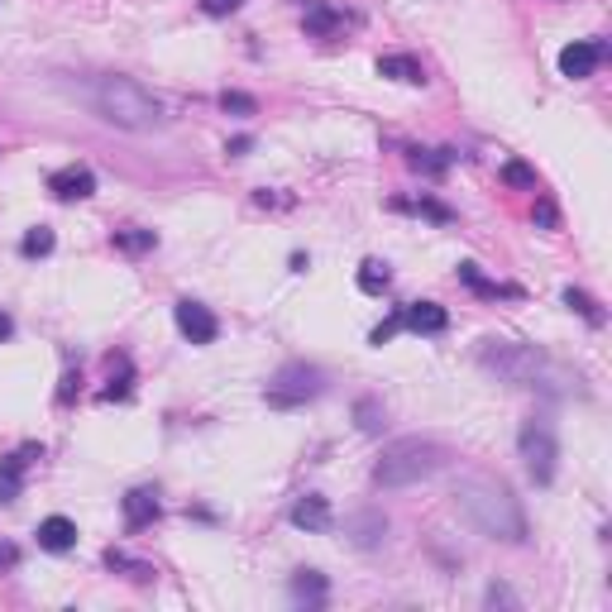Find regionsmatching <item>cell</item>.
<instances>
[{
	"label": "cell",
	"instance_id": "obj_1",
	"mask_svg": "<svg viewBox=\"0 0 612 612\" xmlns=\"http://www.w3.org/2000/svg\"><path fill=\"white\" fill-rule=\"evenodd\" d=\"M455 507L459 517L474 526L479 536L503 540V546H522L526 540V512L512 497V489L493 474H464L455 489Z\"/></svg>",
	"mask_w": 612,
	"mask_h": 612
},
{
	"label": "cell",
	"instance_id": "obj_2",
	"mask_svg": "<svg viewBox=\"0 0 612 612\" xmlns=\"http://www.w3.org/2000/svg\"><path fill=\"white\" fill-rule=\"evenodd\" d=\"M87 101L106 124H115V130H124V134H149V130H158V124L168 120L163 101L139 87L134 77H96L87 87Z\"/></svg>",
	"mask_w": 612,
	"mask_h": 612
},
{
	"label": "cell",
	"instance_id": "obj_3",
	"mask_svg": "<svg viewBox=\"0 0 612 612\" xmlns=\"http://www.w3.org/2000/svg\"><path fill=\"white\" fill-rule=\"evenodd\" d=\"M445 464H450V450H445V445L407 436V440H393L378 455V464H373V483H378V489H412V483L436 479Z\"/></svg>",
	"mask_w": 612,
	"mask_h": 612
},
{
	"label": "cell",
	"instance_id": "obj_4",
	"mask_svg": "<svg viewBox=\"0 0 612 612\" xmlns=\"http://www.w3.org/2000/svg\"><path fill=\"white\" fill-rule=\"evenodd\" d=\"M479 369H489L493 378H503V383H512V387H536L555 364L546 359V350H536V344L483 340V344H479Z\"/></svg>",
	"mask_w": 612,
	"mask_h": 612
},
{
	"label": "cell",
	"instance_id": "obj_5",
	"mask_svg": "<svg viewBox=\"0 0 612 612\" xmlns=\"http://www.w3.org/2000/svg\"><path fill=\"white\" fill-rule=\"evenodd\" d=\"M326 393V373L316 364H283L273 373V383L263 387V402H268L273 412H297L306 402H316Z\"/></svg>",
	"mask_w": 612,
	"mask_h": 612
},
{
	"label": "cell",
	"instance_id": "obj_6",
	"mask_svg": "<svg viewBox=\"0 0 612 612\" xmlns=\"http://www.w3.org/2000/svg\"><path fill=\"white\" fill-rule=\"evenodd\" d=\"M517 450L526 459V474H531L536 489H550L555 483V469H560V440H555V426L546 416H531L517 436Z\"/></svg>",
	"mask_w": 612,
	"mask_h": 612
},
{
	"label": "cell",
	"instance_id": "obj_7",
	"mask_svg": "<svg viewBox=\"0 0 612 612\" xmlns=\"http://www.w3.org/2000/svg\"><path fill=\"white\" fill-rule=\"evenodd\" d=\"M173 321H177V330H183L191 344H216V336H220L216 311L206 302H191V297H183L173 306Z\"/></svg>",
	"mask_w": 612,
	"mask_h": 612
},
{
	"label": "cell",
	"instance_id": "obj_8",
	"mask_svg": "<svg viewBox=\"0 0 612 612\" xmlns=\"http://www.w3.org/2000/svg\"><path fill=\"white\" fill-rule=\"evenodd\" d=\"M608 58V38H574V44L560 48V77L583 81L598 72V63Z\"/></svg>",
	"mask_w": 612,
	"mask_h": 612
},
{
	"label": "cell",
	"instance_id": "obj_9",
	"mask_svg": "<svg viewBox=\"0 0 612 612\" xmlns=\"http://www.w3.org/2000/svg\"><path fill=\"white\" fill-rule=\"evenodd\" d=\"M397 311H402V330H412V336H445L450 330V311L440 302H407Z\"/></svg>",
	"mask_w": 612,
	"mask_h": 612
},
{
	"label": "cell",
	"instance_id": "obj_10",
	"mask_svg": "<svg viewBox=\"0 0 612 612\" xmlns=\"http://www.w3.org/2000/svg\"><path fill=\"white\" fill-rule=\"evenodd\" d=\"M344 536H350L354 550H373V546H383V536H387V517L378 507H359L344 517Z\"/></svg>",
	"mask_w": 612,
	"mask_h": 612
},
{
	"label": "cell",
	"instance_id": "obj_11",
	"mask_svg": "<svg viewBox=\"0 0 612 612\" xmlns=\"http://www.w3.org/2000/svg\"><path fill=\"white\" fill-rule=\"evenodd\" d=\"M34 459H44V445H20L15 455L0 459V503H15V497H20V489H24V469H30Z\"/></svg>",
	"mask_w": 612,
	"mask_h": 612
},
{
	"label": "cell",
	"instance_id": "obj_12",
	"mask_svg": "<svg viewBox=\"0 0 612 612\" xmlns=\"http://www.w3.org/2000/svg\"><path fill=\"white\" fill-rule=\"evenodd\" d=\"M344 24H359V15H344V10L330 5V0H306L302 30L311 34V38H330V34H340Z\"/></svg>",
	"mask_w": 612,
	"mask_h": 612
},
{
	"label": "cell",
	"instance_id": "obj_13",
	"mask_svg": "<svg viewBox=\"0 0 612 612\" xmlns=\"http://www.w3.org/2000/svg\"><path fill=\"white\" fill-rule=\"evenodd\" d=\"M287 517H292V526H297V531H311V536H316V531H330L336 512H330V503H326L321 493H302L297 503H292Z\"/></svg>",
	"mask_w": 612,
	"mask_h": 612
},
{
	"label": "cell",
	"instance_id": "obj_14",
	"mask_svg": "<svg viewBox=\"0 0 612 612\" xmlns=\"http://www.w3.org/2000/svg\"><path fill=\"white\" fill-rule=\"evenodd\" d=\"M48 191L58 201H87L91 191H96V173L91 168H81V163H72V168H58L48 177Z\"/></svg>",
	"mask_w": 612,
	"mask_h": 612
},
{
	"label": "cell",
	"instance_id": "obj_15",
	"mask_svg": "<svg viewBox=\"0 0 612 612\" xmlns=\"http://www.w3.org/2000/svg\"><path fill=\"white\" fill-rule=\"evenodd\" d=\"M120 507H124V531H144V526H153V522H158V512H163V503H158V493H153V489H130Z\"/></svg>",
	"mask_w": 612,
	"mask_h": 612
},
{
	"label": "cell",
	"instance_id": "obj_16",
	"mask_svg": "<svg viewBox=\"0 0 612 612\" xmlns=\"http://www.w3.org/2000/svg\"><path fill=\"white\" fill-rule=\"evenodd\" d=\"M38 550H48V555H67L77 546V522L72 517H44L38 522Z\"/></svg>",
	"mask_w": 612,
	"mask_h": 612
},
{
	"label": "cell",
	"instance_id": "obj_17",
	"mask_svg": "<svg viewBox=\"0 0 612 612\" xmlns=\"http://www.w3.org/2000/svg\"><path fill=\"white\" fill-rule=\"evenodd\" d=\"M378 77L407 81V87H421V81H426V67L416 63L412 53H383V58H378Z\"/></svg>",
	"mask_w": 612,
	"mask_h": 612
},
{
	"label": "cell",
	"instance_id": "obj_18",
	"mask_svg": "<svg viewBox=\"0 0 612 612\" xmlns=\"http://www.w3.org/2000/svg\"><path fill=\"white\" fill-rule=\"evenodd\" d=\"M455 158H459L455 149H407V163L416 173H426V177H445Z\"/></svg>",
	"mask_w": 612,
	"mask_h": 612
},
{
	"label": "cell",
	"instance_id": "obj_19",
	"mask_svg": "<svg viewBox=\"0 0 612 612\" xmlns=\"http://www.w3.org/2000/svg\"><path fill=\"white\" fill-rule=\"evenodd\" d=\"M110 244H115L120 254L139 259V254H149V249H158V234H153V230H139V225H124V230H110Z\"/></svg>",
	"mask_w": 612,
	"mask_h": 612
},
{
	"label": "cell",
	"instance_id": "obj_20",
	"mask_svg": "<svg viewBox=\"0 0 612 612\" xmlns=\"http://www.w3.org/2000/svg\"><path fill=\"white\" fill-rule=\"evenodd\" d=\"M459 283L474 287L479 297H522V287H507V283H489V277L479 273V263H459Z\"/></svg>",
	"mask_w": 612,
	"mask_h": 612
},
{
	"label": "cell",
	"instance_id": "obj_21",
	"mask_svg": "<svg viewBox=\"0 0 612 612\" xmlns=\"http://www.w3.org/2000/svg\"><path fill=\"white\" fill-rule=\"evenodd\" d=\"M292 593H297L302 603H326L330 579L321 574V569H297V574H292Z\"/></svg>",
	"mask_w": 612,
	"mask_h": 612
},
{
	"label": "cell",
	"instance_id": "obj_22",
	"mask_svg": "<svg viewBox=\"0 0 612 612\" xmlns=\"http://www.w3.org/2000/svg\"><path fill=\"white\" fill-rule=\"evenodd\" d=\"M106 569H120V574H130L134 583H149L153 574H158L149 560H134V555H124V550H115V546L106 550Z\"/></svg>",
	"mask_w": 612,
	"mask_h": 612
},
{
	"label": "cell",
	"instance_id": "obj_23",
	"mask_svg": "<svg viewBox=\"0 0 612 612\" xmlns=\"http://www.w3.org/2000/svg\"><path fill=\"white\" fill-rule=\"evenodd\" d=\"M387 287H393V273H387V263H378V259L359 263V292H369V297H383Z\"/></svg>",
	"mask_w": 612,
	"mask_h": 612
},
{
	"label": "cell",
	"instance_id": "obj_24",
	"mask_svg": "<svg viewBox=\"0 0 612 612\" xmlns=\"http://www.w3.org/2000/svg\"><path fill=\"white\" fill-rule=\"evenodd\" d=\"M383 416H387V412H383L378 397H359V402H354V426L364 430V436H378V430H383Z\"/></svg>",
	"mask_w": 612,
	"mask_h": 612
},
{
	"label": "cell",
	"instance_id": "obj_25",
	"mask_svg": "<svg viewBox=\"0 0 612 612\" xmlns=\"http://www.w3.org/2000/svg\"><path fill=\"white\" fill-rule=\"evenodd\" d=\"M53 244H58V234H53L48 225H34V230L20 240V254H24V259H48Z\"/></svg>",
	"mask_w": 612,
	"mask_h": 612
},
{
	"label": "cell",
	"instance_id": "obj_26",
	"mask_svg": "<svg viewBox=\"0 0 612 612\" xmlns=\"http://www.w3.org/2000/svg\"><path fill=\"white\" fill-rule=\"evenodd\" d=\"M565 306H569V311H579L589 326H603V321H608L603 306H598V302L589 297V292H579V287H565Z\"/></svg>",
	"mask_w": 612,
	"mask_h": 612
},
{
	"label": "cell",
	"instance_id": "obj_27",
	"mask_svg": "<svg viewBox=\"0 0 612 612\" xmlns=\"http://www.w3.org/2000/svg\"><path fill=\"white\" fill-rule=\"evenodd\" d=\"M393 206H397V211H421L426 220H440V225H450V220H455V211H450L445 201H436V197H421V201H393Z\"/></svg>",
	"mask_w": 612,
	"mask_h": 612
},
{
	"label": "cell",
	"instance_id": "obj_28",
	"mask_svg": "<svg viewBox=\"0 0 612 612\" xmlns=\"http://www.w3.org/2000/svg\"><path fill=\"white\" fill-rule=\"evenodd\" d=\"M216 101H220V110H225V115H259V101H254L249 91H220Z\"/></svg>",
	"mask_w": 612,
	"mask_h": 612
},
{
	"label": "cell",
	"instance_id": "obj_29",
	"mask_svg": "<svg viewBox=\"0 0 612 612\" xmlns=\"http://www.w3.org/2000/svg\"><path fill=\"white\" fill-rule=\"evenodd\" d=\"M130 393H134V369H130V359H124V364H120V378H110V387L101 393V402H124Z\"/></svg>",
	"mask_w": 612,
	"mask_h": 612
},
{
	"label": "cell",
	"instance_id": "obj_30",
	"mask_svg": "<svg viewBox=\"0 0 612 612\" xmlns=\"http://www.w3.org/2000/svg\"><path fill=\"white\" fill-rule=\"evenodd\" d=\"M503 183H507V187H526V191H536V168H526L522 158H512V163H503Z\"/></svg>",
	"mask_w": 612,
	"mask_h": 612
},
{
	"label": "cell",
	"instance_id": "obj_31",
	"mask_svg": "<svg viewBox=\"0 0 612 612\" xmlns=\"http://www.w3.org/2000/svg\"><path fill=\"white\" fill-rule=\"evenodd\" d=\"M397 330H402V311H393V316H387L383 326H373V336H369V344H387V340L397 336Z\"/></svg>",
	"mask_w": 612,
	"mask_h": 612
},
{
	"label": "cell",
	"instance_id": "obj_32",
	"mask_svg": "<svg viewBox=\"0 0 612 612\" xmlns=\"http://www.w3.org/2000/svg\"><path fill=\"white\" fill-rule=\"evenodd\" d=\"M483 603H489V608H497V603H503V608H517V593H512L507 583H489V593H483Z\"/></svg>",
	"mask_w": 612,
	"mask_h": 612
},
{
	"label": "cell",
	"instance_id": "obj_33",
	"mask_svg": "<svg viewBox=\"0 0 612 612\" xmlns=\"http://www.w3.org/2000/svg\"><path fill=\"white\" fill-rule=\"evenodd\" d=\"M244 5V0H201V10H206V15H234V10H240Z\"/></svg>",
	"mask_w": 612,
	"mask_h": 612
},
{
	"label": "cell",
	"instance_id": "obj_34",
	"mask_svg": "<svg viewBox=\"0 0 612 612\" xmlns=\"http://www.w3.org/2000/svg\"><path fill=\"white\" fill-rule=\"evenodd\" d=\"M536 225L540 230H555V225H560V211H555L550 201H536Z\"/></svg>",
	"mask_w": 612,
	"mask_h": 612
},
{
	"label": "cell",
	"instance_id": "obj_35",
	"mask_svg": "<svg viewBox=\"0 0 612 612\" xmlns=\"http://www.w3.org/2000/svg\"><path fill=\"white\" fill-rule=\"evenodd\" d=\"M15 565H20V546H15V540H0V574L15 569Z\"/></svg>",
	"mask_w": 612,
	"mask_h": 612
},
{
	"label": "cell",
	"instance_id": "obj_36",
	"mask_svg": "<svg viewBox=\"0 0 612 612\" xmlns=\"http://www.w3.org/2000/svg\"><path fill=\"white\" fill-rule=\"evenodd\" d=\"M249 149H254V139H249V134H234L230 144H225V153H230V158H244Z\"/></svg>",
	"mask_w": 612,
	"mask_h": 612
},
{
	"label": "cell",
	"instance_id": "obj_37",
	"mask_svg": "<svg viewBox=\"0 0 612 612\" xmlns=\"http://www.w3.org/2000/svg\"><path fill=\"white\" fill-rule=\"evenodd\" d=\"M254 201H259V206H292V197H277V191H268V187L254 191Z\"/></svg>",
	"mask_w": 612,
	"mask_h": 612
},
{
	"label": "cell",
	"instance_id": "obj_38",
	"mask_svg": "<svg viewBox=\"0 0 612 612\" xmlns=\"http://www.w3.org/2000/svg\"><path fill=\"white\" fill-rule=\"evenodd\" d=\"M10 336H15V316H10V311H0V344H5Z\"/></svg>",
	"mask_w": 612,
	"mask_h": 612
}]
</instances>
